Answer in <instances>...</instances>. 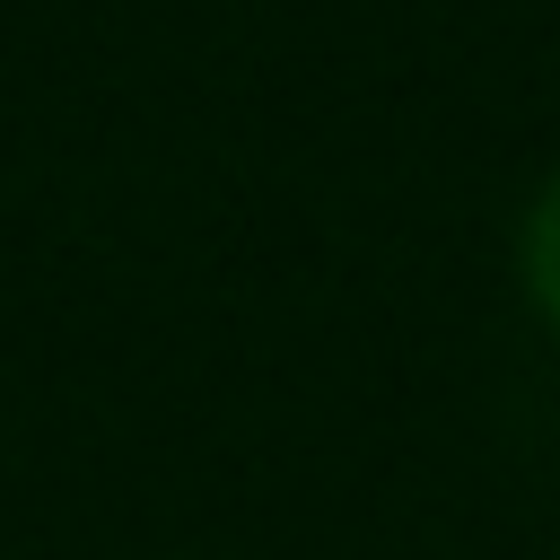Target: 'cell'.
I'll use <instances>...</instances> for the list:
<instances>
[{
  "mask_svg": "<svg viewBox=\"0 0 560 560\" xmlns=\"http://www.w3.org/2000/svg\"><path fill=\"white\" fill-rule=\"evenodd\" d=\"M516 289H525L534 324L560 341V158H551V175L534 184V201L516 219Z\"/></svg>",
  "mask_w": 560,
  "mask_h": 560,
  "instance_id": "6da1fadb",
  "label": "cell"
}]
</instances>
